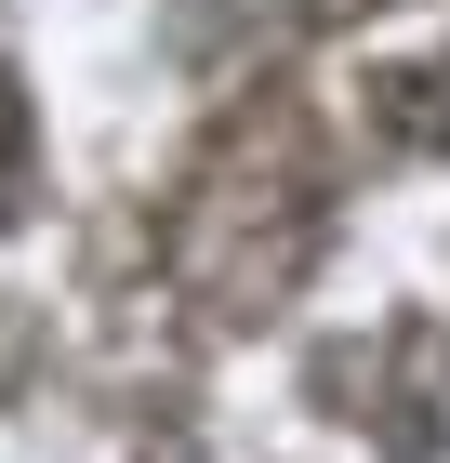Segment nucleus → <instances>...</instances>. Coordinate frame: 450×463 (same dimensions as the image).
I'll use <instances>...</instances> for the list:
<instances>
[{
	"label": "nucleus",
	"instance_id": "obj_3",
	"mask_svg": "<svg viewBox=\"0 0 450 463\" xmlns=\"http://www.w3.org/2000/svg\"><path fill=\"white\" fill-rule=\"evenodd\" d=\"M40 213V107H27V80L0 67V225H27Z\"/></svg>",
	"mask_w": 450,
	"mask_h": 463
},
{
	"label": "nucleus",
	"instance_id": "obj_2",
	"mask_svg": "<svg viewBox=\"0 0 450 463\" xmlns=\"http://www.w3.org/2000/svg\"><path fill=\"white\" fill-rule=\"evenodd\" d=\"M358 93H371V146H397V159H450V53H437V67H371Z\"/></svg>",
	"mask_w": 450,
	"mask_h": 463
},
{
	"label": "nucleus",
	"instance_id": "obj_4",
	"mask_svg": "<svg viewBox=\"0 0 450 463\" xmlns=\"http://www.w3.org/2000/svg\"><path fill=\"white\" fill-rule=\"evenodd\" d=\"M146 463H199V450H186V437H159V450H146Z\"/></svg>",
	"mask_w": 450,
	"mask_h": 463
},
{
	"label": "nucleus",
	"instance_id": "obj_1",
	"mask_svg": "<svg viewBox=\"0 0 450 463\" xmlns=\"http://www.w3.org/2000/svg\"><path fill=\"white\" fill-rule=\"evenodd\" d=\"M318 225H331V173H318L305 119L292 107H239L212 133L186 213H173V279L199 291L212 318H252V305H278V291L305 279Z\"/></svg>",
	"mask_w": 450,
	"mask_h": 463
}]
</instances>
